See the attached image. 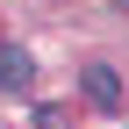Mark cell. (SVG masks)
Masks as SVG:
<instances>
[{
    "label": "cell",
    "instance_id": "cell-1",
    "mask_svg": "<svg viewBox=\"0 0 129 129\" xmlns=\"http://www.w3.org/2000/svg\"><path fill=\"white\" fill-rule=\"evenodd\" d=\"M79 93H86L101 115H115V108H122V79H115V64H86V72H79Z\"/></svg>",
    "mask_w": 129,
    "mask_h": 129
},
{
    "label": "cell",
    "instance_id": "cell-2",
    "mask_svg": "<svg viewBox=\"0 0 129 129\" xmlns=\"http://www.w3.org/2000/svg\"><path fill=\"white\" fill-rule=\"evenodd\" d=\"M36 86V57L22 43H0V93H29Z\"/></svg>",
    "mask_w": 129,
    "mask_h": 129
},
{
    "label": "cell",
    "instance_id": "cell-3",
    "mask_svg": "<svg viewBox=\"0 0 129 129\" xmlns=\"http://www.w3.org/2000/svg\"><path fill=\"white\" fill-rule=\"evenodd\" d=\"M29 129H72L64 108H29Z\"/></svg>",
    "mask_w": 129,
    "mask_h": 129
},
{
    "label": "cell",
    "instance_id": "cell-4",
    "mask_svg": "<svg viewBox=\"0 0 129 129\" xmlns=\"http://www.w3.org/2000/svg\"><path fill=\"white\" fill-rule=\"evenodd\" d=\"M122 7H129V0H122Z\"/></svg>",
    "mask_w": 129,
    "mask_h": 129
}]
</instances>
